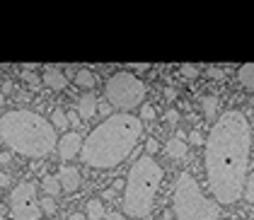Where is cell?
Listing matches in <instances>:
<instances>
[{
    "mask_svg": "<svg viewBox=\"0 0 254 220\" xmlns=\"http://www.w3.org/2000/svg\"><path fill=\"white\" fill-rule=\"evenodd\" d=\"M206 153V174L215 201L220 206H230L242 196L247 162L252 150V133L250 121L242 111H225L213 123L208 138L203 140Z\"/></svg>",
    "mask_w": 254,
    "mask_h": 220,
    "instance_id": "obj_1",
    "label": "cell"
},
{
    "mask_svg": "<svg viewBox=\"0 0 254 220\" xmlns=\"http://www.w3.org/2000/svg\"><path fill=\"white\" fill-rule=\"evenodd\" d=\"M143 136V121L133 114H112L92 128V133L82 140L80 158L90 167H117L131 155L138 138Z\"/></svg>",
    "mask_w": 254,
    "mask_h": 220,
    "instance_id": "obj_2",
    "label": "cell"
},
{
    "mask_svg": "<svg viewBox=\"0 0 254 220\" xmlns=\"http://www.w3.org/2000/svg\"><path fill=\"white\" fill-rule=\"evenodd\" d=\"M0 138L10 150L24 158H46L56 148V131L51 121L29 109H12L0 116Z\"/></svg>",
    "mask_w": 254,
    "mask_h": 220,
    "instance_id": "obj_3",
    "label": "cell"
},
{
    "mask_svg": "<svg viewBox=\"0 0 254 220\" xmlns=\"http://www.w3.org/2000/svg\"><path fill=\"white\" fill-rule=\"evenodd\" d=\"M162 181V167L157 165L150 155L138 158L126 177V186H124V203L121 211L131 218H148L153 211V201Z\"/></svg>",
    "mask_w": 254,
    "mask_h": 220,
    "instance_id": "obj_4",
    "label": "cell"
},
{
    "mask_svg": "<svg viewBox=\"0 0 254 220\" xmlns=\"http://www.w3.org/2000/svg\"><path fill=\"white\" fill-rule=\"evenodd\" d=\"M172 206H175L177 220H215L218 213H220V208L215 206L213 201H208L201 194L198 181L189 172L179 174Z\"/></svg>",
    "mask_w": 254,
    "mask_h": 220,
    "instance_id": "obj_5",
    "label": "cell"
},
{
    "mask_svg": "<svg viewBox=\"0 0 254 220\" xmlns=\"http://www.w3.org/2000/svg\"><path fill=\"white\" fill-rule=\"evenodd\" d=\"M104 97L112 107H117L121 111H128L138 107L143 97H145V82L136 78L133 73L128 70H121V73H114L109 80H107V87H104Z\"/></svg>",
    "mask_w": 254,
    "mask_h": 220,
    "instance_id": "obj_6",
    "label": "cell"
},
{
    "mask_svg": "<svg viewBox=\"0 0 254 220\" xmlns=\"http://www.w3.org/2000/svg\"><path fill=\"white\" fill-rule=\"evenodd\" d=\"M10 211L15 220H39L41 206L37 199V184L34 181H20L10 194Z\"/></svg>",
    "mask_w": 254,
    "mask_h": 220,
    "instance_id": "obj_7",
    "label": "cell"
},
{
    "mask_svg": "<svg viewBox=\"0 0 254 220\" xmlns=\"http://www.w3.org/2000/svg\"><path fill=\"white\" fill-rule=\"evenodd\" d=\"M80 148H82V138H80L78 131H70L59 140V155L63 160H70V158L80 155Z\"/></svg>",
    "mask_w": 254,
    "mask_h": 220,
    "instance_id": "obj_8",
    "label": "cell"
},
{
    "mask_svg": "<svg viewBox=\"0 0 254 220\" xmlns=\"http://www.w3.org/2000/svg\"><path fill=\"white\" fill-rule=\"evenodd\" d=\"M80 181H82V177H80L78 167H61L59 169V184L63 191H75Z\"/></svg>",
    "mask_w": 254,
    "mask_h": 220,
    "instance_id": "obj_9",
    "label": "cell"
},
{
    "mask_svg": "<svg viewBox=\"0 0 254 220\" xmlns=\"http://www.w3.org/2000/svg\"><path fill=\"white\" fill-rule=\"evenodd\" d=\"M41 80L46 87H51V90H63L65 85H68V78H65V73L56 68V65H49L46 70H44V75H41Z\"/></svg>",
    "mask_w": 254,
    "mask_h": 220,
    "instance_id": "obj_10",
    "label": "cell"
},
{
    "mask_svg": "<svg viewBox=\"0 0 254 220\" xmlns=\"http://www.w3.org/2000/svg\"><path fill=\"white\" fill-rule=\"evenodd\" d=\"M165 153H167L172 160H182V158L187 155V143L179 138V136H175V138L167 140V145H165Z\"/></svg>",
    "mask_w": 254,
    "mask_h": 220,
    "instance_id": "obj_11",
    "label": "cell"
},
{
    "mask_svg": "<svg viewBox=\"0 0 254 220\" xmlns=\"http://www.w3.org/2000/svg\"><path fill=\"white\" fill-rule=\"evenodd\" d=\"M95 111H97V97L85 95V97L78 102V114L82 119H90V116H95Z\"/></svg>",
    "mask_w": 254,
    "mask_h": 220,
    "instance_id": "obj_12",
    "label": "cell"
},
{
    "mask_svg": "<svg viewBox=\"0 0 254 220\" xmlns=\"http://www.w3.org/2000/svg\"><path fill=\"white\" fill-rule=\"evenodd\" d=\"M237 78H240V82H242L245 87L254 90V63H245V65H240Z\"/></svg>",
    "mask_w": 254,
    "mask_h": 220,
    "instance_id": "obj_13",
    "label": "cell"
},
{
    "mask_svg": "<svg viewBox=\"0 0 254 220\" xmlns=\"http://www.w3.org/2000/svg\"><path fill=\"white\" fill-rule=\"evenodd\" d=\"M201 109H203V116L206 119H213L215 111H218V97L215 95H203L201 97Z\"/></svg>",
    "mask_w": 254,
    "mask_h": 220,
    "instance_id": "obj_14",
    "label": "cell"
},
{
    "mask_svg": "<svg viewBox=\"0 0 254 220\" xmlns=\"http://www.w3.org/2000/svg\"><path fill=\"white\" fill-rule=\"evenodd\" d=\"M85 216H87L90 220H102L104 218V206H102V201L99 199L87 201V206H85Z\"/></svg>",
    "mask_w": 254,
    "mask_h": 220,
    "instance_id": "obj_15",
    "label": "cell"
},
{
    "mask_svg": "<svg viewBox=\"0 0 254 220\" xmlns=\"http://www.w3.org/2000/svg\"><path fill=\"white\" fill-rule=\"evenodd\" d=\"M75 82H78L80 87H85V90H90V87H95V75H92V70H87V68H80L78 75H75Z\"/></svg>",
    "mask_w": 254,
    "mask_h": 220,
    "instance_id": "obj_16",
    "label": "cell"
},
{
    "mask_svg": "<svg viewBox=\"0 0 254 220\" xmlns=\"http://www.w3.org/2000/svg\"><path fill=\"white\" fill-rule=\"evenodd\" d=\"M41 186H44V191H46L51 199H54V196H56V194L61 191L59 177H54V174H46V177H44V181H41Z\"/></svg>",
    "mask_w": 254,
    "mask_h": 220,
    "instance_id": "obj_17",
    "label": "cell"
},
{
    "mask_svg": "<svg viewBox=\"0 0 254 220\" xmlns=\"http://www.w3.org/2000/svg\"><path fill=\"white\" fill-rule=\"evenodd\" d=\"M51 126H54V128H61V131H63V128L68 126V116H65V111L56 109V111L51 114Z\"/></svg>",
    "mask_w": 254,
    "mask_h": 220,
    "instance_id": "obj_18",
    "label": "cell"
},
{
    "mask_svg": "<svg viewBox=\"0 0 254 220\" xmlns=\"http://www.w3.org/2000/svg\"><path fill=\"white\" fill-rule=\"evenodd\" d=\"M179 70H182V75H184L187 80H194L196 75H198V70H201V65H194V63H182V65H179Z\"/></svg>",
    "mask_w": 254,
    "mask_h": 220,
    "instance_id": "obj_19",
    "label": "cell"
},
{
    "mask_svg": "<svg viewBox=\"0 0 254 220\" xmlns=\"http://www.w3.org/2000/svg\"><path fill=\"white\" fill-rule=\"evenodd\" d=\"M41 206V213H46V216H51V213H56V201L51 199V196H46V199L39 201Z\"/></svg>",
    "mask_w": 254,
    "mask_h": 220,
    "instance_id": "obj_20",
    "label": "cell"
},
{
    "mask_svg": "<svg viewBox=\"0 0 254 220\" xmlns=\"http://www.w3.org/2000/svg\"><path fill=\"white\" fill-rule=\"evenodd\" d=\"M153 119H155L153 104H143V107H140V121H153Z\"/></svg>",
    "mask_w": 254,
    "mask_h": 220,
    "instance_id": "obj_21",
    "label": "cell"
},
{
    "mask_svg": "<svg viewBox=\"0 0 254 220\" xmlns=\"http://www.w3.org/2000/svg\"><path fill=\"white\" fill-rule=\"evenodd\" d=\"M245 196L250 203H254V172L250 174V179H247V191H245Z\"/></svg>",
    "mask_w": 254,
    "mask_h": 220,
    "instance_id": "obj_22",
    "label": "cell"
},
{
    "mask_svg": "<svg viewBox=\"0 0 254 220\" xmlns=\"http://www.w3.org/2000/svg\"><path fill=\"white\" fill-rule=\"evenodd\" d=\"M22 78H24V80H27V82H29L32 87H37V85H39V75H34V73H32V70H27V68H24V73H22Z\"/></svg>",
    "mask_w": 254,
    "mask_h": 220,
    "instance_id": "obj_23",
    "label": "cell"
},
{
    "mask_svg": "<svg viewBox=\"0 0 254 220\" xmlns=\"http://www.w3.org/2000/svg\"><path fill=\"white\" fill-rule=\"evenodd\" d=\"M206 73H208V78H213V80H220V78H223V70H220L218 65H208Z\"/></svg>",
    "mask_w": 254,
    "mask_h": 220,
    "instance_id": "obj_24",
    "label": "cell"
},
{
    "mask_svg": "<svg viewBox=\"0 0 254 220\" xmlns=\"http://www.w3.org/2000/svg\"><path fill=\"white\" fill-rule=\"evenodd\" d=\"M177 119H179V111H177V109H167V111H165V121H167V123H175Z\"/></svg>",
    "mask_w": 254,
    "mask_h": 220,
    "instance_id": "obj_25",
    "label": "cell"
},
{
    "mask_svg": "<svg viewBox=\"0 0 254 220\" xmlns=\"http://www.w3.org/2000/svg\"><path fill=\"white\" fill-rule=\"evenodd\" d=\"M157 148H160V145H157V140H155V138H150L148 143H145V153H148V155L157 153Z\"/></svg>",
    "mask_w": 254,
    "mask_h": 220,
    "instance_id": "obj_26",
    "label": "cell"
},
{
    "mask_svg": "<svg viewBox=\"0 0 254 220\" xmlns=\"http://www.w3.org/2000/svg\"><path fill=\"white\" fill-rule=\"evenodd\" d=\"M131 68H133V75H140V73H145L150 65H148V63H133Z\"/></svg>",
    "mask_w": 254,
    "mask_h": 220,
    "instance_id": "obj_27",
    "label": "cell"
},
{
    "mask_svg": "<svg viewBox=\"0 0 254 220\" xmlns=\"http://www.w3.org/2000/svg\"><path fill=\"white\" fill-rule=\"evenodd\" d=\"M189 138H191V143H194V145H201V143H203V136H201V133H191V136H189Z\"/></svg>",
    "mask_w": 254,
    "mask_h": 220,
    "instance_id": "obj_28",
    "label": "cell"
},
{
    "mask_svg": "<svg viewBox=\"0 0 254 220\" xmlns=\"http://www.w3.org/2000/svg\"><path fill=\"white\" fill-rule=\"evenodd\" d=\"M107 220H126V216H124V213H117V211H114V213H107Z\"/></svg>",
    "mask_w": 254,
    "mask_h": 220,
    "instance_id": "obj_29",
    "label": "cell"
},
{
    "mask_svg": "<svg viewBox=\"0 0 254 220\" xmlns=\"http://www.w3.org/2000/svg\"><path fill=\"white\" fill-rule=\"evenodd\" d=\"M65 116H68V123L78 126V111H70V114H65Z\"/></svg>",
    "mask_w": 254,
    "mask_h": 220,
    "instance_id": "obj_30",
    "label": "cell"
},
{
    "mask_svg": "<svg viewBox=\"0 0 254 220\" xmlns=\"http://www.w3.org/2000/svg\"><path fill=\"white\" fill-rule=\"evenodd\" d=\"M114 194H117V191H114V189H104V191H102V199H114Z\"/></svg>",
    "mask_w": 254,
    "mask_h": 220,
    "instance_id": "obj_31",
    "label": "cell"
},
{
    "mask_svg": "<svg viewBox=\"0 0 254 220\" xmlns=\"http://www.w3.org/2000/svg\"><path fill=\"white\" fill-rule=\"evenodd\" d=\"M165 97H167V100H175V97H177L175 87H167V90H165Z\"/></svg>",
    "mask_w": 254,
    "mask_h": 220,
    "instance_id": "obj_32",
    "label": "cell"
},
{
    "mask_svg": "<svg viewBox=\"0 0 254 220\" xmlns=\"http://www.w3.org/2000/svg\"><path fill=\"white\" fill-rule=\"evenodd\" d=\"M68 220H87V216H85V213H70Z\"/></svg>",
    "mask_w": 254,
    "mask_h": 220,
    "instance_id": "obj_33",
    "label": "cell"
},
{
    "mask_svg": "<svg viewBox=\"0 0 254 220\" xmlns=\"http://www.w3.org/2000/svg\"><path fill=\"white\" fill-rule=\"evenodd\" d=\"M7 184H10V177H7V174H2V172H0V186H7Z\"/></svg>",
    "mask_w": 254,
    "mask_h": 220,
    "instance_id": "obj_34",
    "label": "cell"
},
{
    "mask_svg": "<svg viewBox=\"0 0 254 220\" xmlns=\"http://www.w3.org/2000/svg\"><path fill=\"white\" fill-rule=\"evenodd\" d=\"M0 162L7 165V162H10V153H0Z\"/></svg>",
    "mask_w": 254,
    "mask_h": 220,
    "instance_id": "obj_35",
    "label": "cell"
},
{
    "mask_svg": "<svg viewBox=\"0 0 254 220\" xmlns=\"http://www.w3.org/2000/svg\"><path fill=\"white\" fill-rule=\"evenodd\" d=\"M121 186H126V181L117 179V181H114V186H112V189H114V191H117V189H121Z\"/></svg>",
    "mask_w": 254,
    "mask_h": 220,
    "instance_id": "obj_36",
    "label": "cell"
},
{
    "mask_svg": "<svg viewBox=\"0 0 254 220\" xmlns=\"http://www.w3.org/2000/svg\"><path fill=\"white\" fill-rule=\"evenodd\" d=\"M0 104H2V90H0Z\"/></svg>",
    "mask_w": 254,
    "mask_h": 220,
    "instance_id": "obj_37",
    "label": "cell"
},
{
    "mask_svg": "<svg viewBox=\"0 0 254 220\" xmlns=\"http://www.w3.org/2000/svg\"><path fill=\"white\" fill-rule=\"evenodd\" d=\"M165 220H172V218H170V213H167V216H165Z\"/></svg>",
    "mask_w": 254,
    "mask_h": 220,
    "instance_id": "obj_38",
    "label": "cell"
},
{
    "mask_svg": "<svg viewBox=\"0 0 254 220\" xmlns=\"http://www.w3.org/2000/svg\"><path fill=\"white\" fill-rule=\"evenodd\" d=\"M0 220H2V216H0Z\"/></svg>",
    "mask_w": 254,
    "mask_h": 220,
    "instance_id": "obj_39",
    "label": "cell"
}]
</instances>
